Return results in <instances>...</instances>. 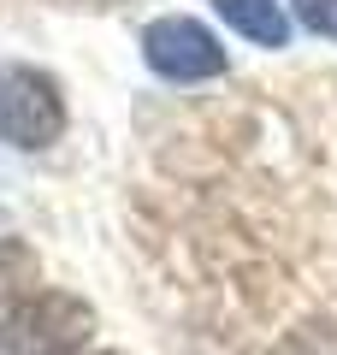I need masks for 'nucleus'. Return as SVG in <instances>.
I'll return each instance as SVG.
<instances>
[{"label":"nucleus","instance_id":"obj_1","mask_svg":"<svg viewBox=\"0 0 337 355\" xmlns=\"http://www.w3.org/2000/svg\"><path fill=\"white\" fill-rule=\"evenodd\" d=\"M95 331V308L71 291H36L6 308L0 320V355H83Z\"/></svg>","mask_w":337,"mask_h":355},{"label":"nucleus","instance_id":"obj_2","mask_svg":"<svg viewBox=\"0 0 337 355\" xmlns=\"http://www.w3.org/2000/svg\"><path fill=\"white\" fill-rule=\"evenodd\" d=\"M65 130L60 83L36 65H0V142L12 148H48Z\"/></svg>","mask_w":337,"mask_h":355},{"label":"nucleus","instance_id":"obj_3","mask_svg":"<svg viewBox=\"0 0 337 355\" xmlns=\"http://www.w3.org/2000/svg\"><path fill=\"white\" fill-rule=\"evenodd\" d=\"M142 60L148 71H160L166 83H207L225 71V48L207 24L196 18H154L142 30Z\"/></svg>","mask_w":337,"mask_h":355},{"label":"nucleus","instance_id":"obj_4","mask_svg":"<svg viewBox=\"0 0 337 355\" xmlns=\"http://www.w3.org/2000/svg\"><path fill=\"white\" fill-rule=\"evenodd\" d=\"M219 6V18L231 30H243L249 42H261V48H284L290 42V18L278 0H213Z\"/></svg>","mask_w":337,"mask_h":355},{"label":"nucleus","instance_id":"obj_5","mask_svg":"<svg viewBox=\"0 0 337 355\" xmlns=\"http://www.w3.org/2000/svg\"><path fill=\"white\" fill-rule=\"evenodd\" d=\"M36 279H42V261L24 237H0V302H24L36 296Z\"/></svg>","mask_w":337,"mask_h":355},{"label":"nucleus","instance_id":"obj_6","mask_svg":"<svg viewBox=\"0 0 337 355\" xmlns=\"http://www.w3.org/2000/svg\"><path fill=\"white\" fill-rule=\"evenodd\" d=\"M266 355H337V326L331 320H308V326L284 331Z\"/></svg>","mask_w":337,"mask_h":355},{"label":"nucleus","instance_id":"obj_7","mask_svg":"<svg viewBox=\"0 0 337 355\" xmlns=\"http://www.w3.org/2000/svg\"><path fill=\"white\" fill-rule=\"evenodd\" d=\"M296 18L320 36H337V0H296Z\"/></svg>","mask_w":337,"mask_h":355},{"label":"nucleus","instance_id":"obj_8","mask_svg":"<svg viewBox=\"0 0 337 355\" xmlns=\"http://www.w3.org/2000/svg\"><path fill=\"white\" fill-rule=\"evenodd\" d=\"M95 355H119V349H95Z\"/></svg>","mask_w":337,"mask_h":355}]
</instances>
